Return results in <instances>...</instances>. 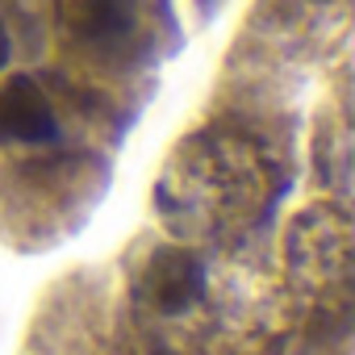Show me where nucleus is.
<instances>
[{
	"mask_svg": "<svg viewBox=\"0 0 355 355\" xmlns=\"http://www.w3.org/2000/svg\"><path fill=\"white\" fill-rule=\"evenodd\" d=\"M309 5H326V0H309Z\"/></svg>",
	"mask_w": 355,
	"mask_h": 355,
	"instance_id": "5",
	"label": "nucleus"
},
{
	"mask_svg": "<svg viewBox=\"0 0 355 355\" xmlns=\"http://www.w3.org/2000/svg\"><path fill=\"white\" fill-rule=\"evenodd\" d=\"M59 117L38 80L13 76L0 84V146H55Z\"/></svg>",
	"mask_w": 355,
	"mask_h": 355,
	"instance_id": "2",
	"label": "nucleus"
},
{
	"mask_svg": "<svg viewBox=\"0 0 355 355\" xmlns=\"http://www.w3.org/2000/svg\"><path fill=\"white\" fill-rule=\"evenodd\" d=\"M9 59H13V34H9L5 21H0V71L9 67Z\"/></svg>",
	"mask_w": 355,
	"mask_h": 355,
	"instance_id": "4",
	"label": "nucleus"
},
{
	"mask_svg": "<svg viewBox=\"0 0 355 355\" xmlns=\"http://www.w3.org/2000/svg\"><path fill=\"white\" fill-rule=\"evenodd\" d=\"M138 297L163 318L189 313L205 297V263L184 247H159L138 276Z\"/></svg>",
	"mask_w": 355,
	"mask_h": 355,
	"instance_id": "1",
	"label": "nucleus"
},
{
	"mask_svg": "<svg viewBox=\"0 0 355 355\" xmlns=\"http://www.w3.org/2000/svg\"><path fill=\"white\" fill-rule=\"evenodd\" d=\"M67 21L88 51H117L138 30V0H76Z\"/></svg>",
	"mask_w": 355,
	"mask_h": 355,
	"instance_id": "3",
	"label": "nucleus"
}]
</instances>
